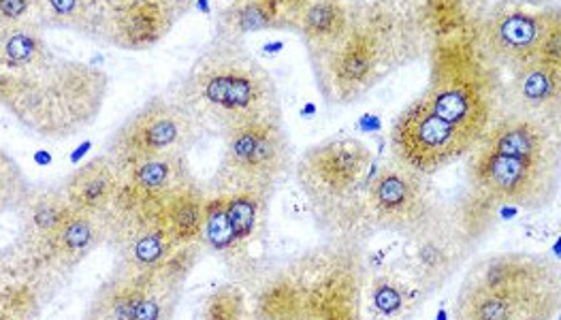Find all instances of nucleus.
Instances as JSON below:
<instances>
[{
	"instance_id": "obj_10",
	"label": "nucleus",
	"mask_w": 561,
	"mask_h": 320,
	"mask_svg": "<svg viewBox=\"0 0 561 320\" xmlns=\"http://www.w3.org/2000/svg\"><path fill=\"white\" fill-rule=\"evenodd\" d=\"M222 157L207 195H236L243 191L274 193L295 169L293 146L280 116L248 122L227 130Z\"/></svg>"
},
{
	"instance_id": "obj_26",
	"label": "nucleus",
	"mask_w": 561,
	"mask_h": 320,
	"mask_svg": "<svg viewBox=\"0 0 561 320\" xmlns=\"http://www.w3.org/2000/svg\"><path fill=\"white\" fill-rule=\"evenodd\" d=\"M205 207L207 191L199 182H193L164 199L161 205L162 225L178 245L201 243L205 227Z\"/></svg>"
},
{
	"instance_id": "obj_22",
	"label": "nucleus",
	"mask_w": 561,
	"mask_h": 320,
	"mask_svg": "<svg viewBox=\"0 0 561 320\" xmlns=\"http://www.w3.org/2000/svg\"><path fill=\"white\" fill-rule=\"evenodd\" d=\"M71 209L62 186H31L15 209L20 233L11 252H31L45 243L67 220Z\"/></svg>"
},
{
	"instance_id": "obj_15",
	"label": "nucleus",
	"mask_w": 561,
	"mask_h": 320,
	"mask_svg": "<svg viewBox=\"0 0 561 320\" xmlns=\"http://www.w3.org/2000/svg\"><path fill=\"white\" fill-rule=\"evenodd\" d=\"M561 286L479 288L461 286L455 320H553L560 317Z\"/></svg>"
},
{
	"instance_id": "obj_21",
	"label": "nucleus",
	"mask_w": 561,
	"mask_h": 320,
	"mask_svg": "<svg viewBox=\"0 0 561 320\" xmlns=\"http://www.w3.org/2000/svg\"><path fill=\"white\" fill-rule=\"evenodd\" d=\"M351 0H288V28L299 35L308 58L314 60L344 35Z\"/></svg>"
},
{
	"instance_id": "obj_24",
	"label": "nucleus",
	"mask_w": 561,
	"mask_h": 320,
	"mask_svg": "<svg viewBox=\"0 0 561 320\" xmlns=\"http://www.w3.org/2000/svg\"><path fill=\"white\" fill-rule=\"evenodd\" d=\"M288 0H238L218 9L214 37L245 41L265 31H286Z\"/></svg>"
},
{
	"instance_id": "obj_14",
	"label": "nucleus",
	"mask_w": 561,
	"mask_h": 320,
	"mask_svg": "<svg viewBox=\"0 0 561 320\" xmlns=\"http://www.w3.org/2000/svg\"><path fill=\"white\" fill-rule=\"evenodd\" d=\"M191 7L178 0H107L101 43L122 52L152 49Z\"/></svg>"
},
{
	"instance_id": "obj_30",
	"label": "nucleus",
	"mask_w": 561,
	"mask_h": 320,
	"mask_svg": "<svg viewBox=\"0 0 561 320\" xmlns=\"http://www.w3.org/2000/svg\"><path fill=\"white\" fill-rule=\"evenodd\" d=\"M39 22V0H4L0 4V31Z\"/></svg>"
},
{
	"instance_id": "obj_11",
	"label": "nucleus",
	"mask_w": 561,
	"mask_h": 320,
	"mask_svg": "<svg viewBox=\"0 0 561 320\" xmlns=\"http://www.w3.org/2000/svg\"><path fill=\"white\" fill-rule=\"evenodd\" d=\"M205 128L175 94H154L116 128L105 155L122 169L152 157H188Z\"/></svg>"
},
{
	"instance_id": "obj_3",
	"label": "nucleus",
	"mask_w": 561,
	"mask_h": 320,
	"mask_svg": "<svg viewBox=\"0 0 561 320\" xmlns=\"http://www.w3.org/2000/svg\"><path fill=\"white\" fill-rule=\"evenodd\" d=\"M432 45L423 2L351 0L340 41L310 60L322 99L333 107L355 105L376 85L421 60Z\"/></svg>"
},
{
	"instance_id": "obj_27",
	"label": "nucleus",
	"mask_w": 561,
	"mask_h": 320,
	"mask_svg": "<svg viewBox=\"0 0 561 320\" xmlns=\"http://www.w3.org/2000/svg\"><path fill=\"white\" fill-rule=\"evenodd\" d=\"M252 299L240 282L216 286L203 306V320H252Z\"/></svg>"
},
{
	"instance_id": "obj_5",
	"label": "nucleus",
	"mask_w": 561,
	"mask_h": 320,
	"mask_svg": "<svg viewBox=\"0 0 561 320\" xmlns=\"http://www.w3.org/2000/svg\"><path fill=\"white\" fill-rule=\"evenodd\" d=\"M466 159L472 195L495 207H545L560 191V126L504 107Z\"/></svg>"
},
{
	"instance_id": "obj_1",
	"label": "nucleus",
	"mask_w": 561,
	"mask_h": 320,
	"mask_svg": "<svg viewBox=\"0 0 561 320\" xmlns=\"http://www.w3.org/2000/svg\"><path fill=\"white\" fill-rule=\"evenodd\" d=\"M477 18L472 4L461 24L432 33L430 81L391 130L393 159L430 178L466 159L504 110V78L482 52Z\"/></svg>"
},
{
	"instance_id": "obj_23",
	"label": "nucleus",
	"mask_w": 561,
	"mask_h": 320,
	"mask_svg": "<svg viewBox=\"0 0 561 320\" xmlns=\"http://www.w3.org/2000/svg\"><path fill=\"white\" fill-rule=\"evenodd\" d=\"M73 209L94 216H107L121 191V171L107 155L78 167L62 184Z\"/></svg>"
},
{
	"instance_id": "obj_13",
	"label": "nucleus",
	"mask_w": 561,
	"mask_h": 320,
	"mask_svg": "<svg viewBox=\"0 0 561 320\" xmlns=\"http://www.w3.org/2000/svg\"><path fill=\"white\" fill-rule=\"evenodd\" d=\"M107 218V243L116 252V274L154 276L167 267L173 254L182 248L162 225L161 207L112 209Z\"/></svg>"
},
{
	"instance_id": "obj_31",
	"label": "nucleus",
	"mask_w": 561,
	"mask_h": 320,
	"mask_svg": "<svg viewBox=\"0 0 561 320\" xmlns=\"http://www.w3.org/2000/svg\"><path fill=\"white\" fill-rule=\"evenodd\" d=\"M536 60L542 62V65L560 67L561 69V20H556L551 24V28L547 31L545 39L540 43Z\"/></svg>"
},
{
	"instance_id": "obj_6",
	"label": "nucleus",
	"mask_w": 561,
	"mask_h": 320,
	"mask_svg": "<svg viewBox=\"0 0 561 320\" xmlns=\"http://www.w3.org/2000/svg\"><path fill=\"white\" fill-rule=\"evenodd\" d=\"M175 96L205 133L218 135L282 114L278 85L245 41H209L178 83Z\"/></svg>"
},
{
	"instance_id": "obj_28",
	"label": "nucleus",
	"mask_w": 561,
	"mask_h": 320,
	"mask_svg": "<svg viewBox=\"0 0 561 320\" xmlns=\"http://www.w3.org/2000/svg\"><path fill=\"white\" fill-rule=\"evenodd\" d=\"M43 295L31 282L4 278L0 288V320H35Z\"/></svg>"
},
{
	"instance_id": "obj_4",
	"label": "nucleus",
	"mask_w": 561,
	"mask_h": 320,
	"mask_svg": "<svg viewBox=\"0 0 561 320\" xmlns=\"http://www.w3.org/2000/svg\"><path fill=\"white\" fill-rule=\"evenodd\" d=\"M363 241L327 238L265 272L248 288L254 320H363Z\"/></svg>"
},
{
	"instance_id": "obj_25",
	"label": "nucleus",
	"mask_w": 561,
	"mask_h": 320,
	"mask_svg": "<svg viewBox=\"0 0 561 320\" xmlns=\"http://www.w3.org/2000/svg\"><path fill=\"white\" fill-rule=\"evenodd\" d=\"M107 0H39V22L45 31H69L101 43Z\"/></svg>"
},
{
	"instance_id": "obj_16",
	"label": "nucleus",
	"mask_w": 561,
	"mask_h": 320,
	"mask_svg": "<svg viewBox=\"0 0 561 320\" xmlns=\"http://www.w3.org/2000/svg\"><path fill=\"white\" fill-rule=\"evenodd\" d=\"M474 243L468 240L450 220L446 218L416 240L405 241V254L401 256L430 295L442 290L455 274L468 263Z\"/></svg>"
},
{
	"instance_id": "obj_29",
	"label": "nucleus",
	"mask_w": 561,
	"mask_h": 320,
	"mask_svg": "<svg viewBox=\"0 0 561 320\" xmlns=\"http://www.w3.org/2000/svg\"><path fill=\"white\" fill-rule=\"evenodd\" d=\"M0 180H2V212H15L20 207L22 199L28 193V182L22 173V169L13 162L11 157H7V152H2V171H0Z\"/></svg>"
},
{
	"instance_id": "obj_17",
	"label": "nucleus",
	"mask_w": 561,
	"mask_h": 320,
	"mask_svg": "<svg viewBox=\"0 0 561 320\" xmlns=\"http://www.w3.org/2000/svg\"><path fill=\"white\" fill-rule=\"evenodd\" d=\"M118 171L121 191L112 209L161 207L173 193L197 182L191 171L188 157L180 155L135 160Z\"/></svg>"
},
{
	"instance_id": "obj_19",
	"label": "nucleus",
	"mask_w": 561,
	"mask_h": 320,
	"mask_svg": "<svg viewBox=\"0 0 561 320\" xmlns=\"http://www.w3.org/2000/svg\"><path fill=\"white\" fill-rule=\"evenodd\" d=\"M558 265L540 254L504 252L477 263L463 286L479 288H551L560 286Z\"/></svg>"
},
{
	"instance_id": "obj_18",
	"label": "nucleus",
	"mask_w": 561,
	"mask_h": 320,
	"mask_svg": "<svg viewBox=\"0 0 561 320\" xmlns=\"http://www.w3.org/2000/svg\"><path fill=\"white\" fill-rule=\"evenodd\" d=\"M432 297L401 259L391 265L369 267L363 286V320H412Z\"/></svg>"
},
{
	"instance_id": "obj_7",
	"label": "nucleus",
	"mask_w": 561,
	"mask_h": 320,
	"mask_svg": "<svg viewBox=\"0 0 561 320\" xmlns=\"http://www.w3.org/2000/svg\"><path fill=\"white\" fill-rule=\"evenodd\" d=\"M374 157L357 137H335L308 148L295 162V178L317 212L327 238H351L365 243L363 197Z\"/></svg>"
},
{
	"instance_id": "obj_12",
	"label": "nucleus",
	"mask_w": 561,
	"mask_h": 320,
	"mask_svg": "<svg viewBox=\"0 0 561 320\" xmlns=\"http://www.w3.org/2000/svg\"><path fill=\"white\" fill-rule=\"evenodd\" d=\"M479 41L486 58L504 73L534 62L547 31L561 20L560 7L527 2L479 4Z\"/></svg>"
},
{
	"instance_id": "obj_20",
	"label": "nucleus",
	"mask_w": 561,
	"mask_h": 320,
	"mask_svg": "<svg viewBox=\"0 0 561 320\" xmlns=\"http://www.w3.org/2000/svg\"><path fill=\"white\" fill-rule=\"evenodd\" d=\"M508 76V81L502 83V101L506 110H515L560 126V67H549L534 60Z\"/></svg>"
},
{
	"instance_id": "obj_9",
	"label": "nucleus",
	"mask_w": 561,
	"mask_h": 320,
	"mask_svg": "<svg viewBox=\"0 0 561 320\" xmlns=\"http://www.w3.org/2000/svg\"><path fill=\"white\" fill-rule=\"evenodd\" d=\"M270 191L236 195H207L201 243L233 274V282L252 286L265 272V243L270 218Z\"/></svg>"
},
{
	"instance_id": "obj_2",
	"label": "nucleus",
	"mask_w": 561,
	"mask_h": 320,
	"mask_svg": "<svg viewBox=\"0 0 561 320\" xmlns=\"http://www.w3.org/2000/svg\"><path fill=\"white\" fill-rule=\"evenodd\" d=\"M110 76L58 56L41 22L0 31V103L43 139L76 137L101 116Z\"/></svg>"
},
{
	"instance_id": "obj_32",
	"label": "nucleus",
	"mask_w": 561,
	"mask_h": 320,
	"mask_svg": "<svg viewBox=\"0 0 561 320\" xmlns=\"http://www.w3.org/2000/svg\"><path fill=\"white\" fill-rule=\"evenodd\" d=\"M252 320H254V319H252Z\"/></svg>"
},
{
	"instance_id": "obj_8",
	"label": "nucleus",
	"mask_w": 561,
	"mask_h": 320,
	"mask_svg": "<svg viewBox=\"0 0 561 320\" xmlns=\"http://www.w3.org/2000/svg\"><path fill=\"white\" fill-rule=\"evenodd\" d=\"M448 207L430 175L389 160L371 175L363 197V227L367 238L389 233L412 241L440 225Z\"/></svg>"
}]
</instances>
